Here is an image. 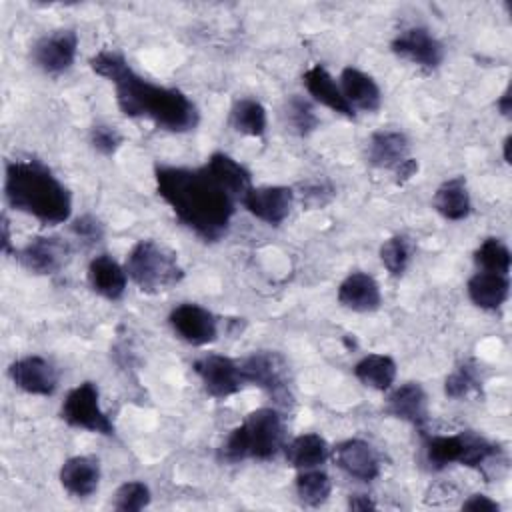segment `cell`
Wrapping results in <instances>:
<instances>
[{"label": "cell", "instance_id": "cell-44", "mask_svg": "<svg viewBox=\"0 0 512 512\" xmlns=\"http://www.w3.org/2000/svg\"><path fill=\"white\" fill-rule=\"evenodd\" d=\"M510 142H512L510 136H506L504 142H502V146H504V162L506 164H510Z\"/></svg>", "mask_w": 512, "mask_h": 512}, {"label": "cell", "instance_id": "cell-29", "mask_svg": "<svg viewBox=\"0 0 512 512\" xmlns=\"http://www.w3.org/2000/svg\"><path fill=\"white\" fill-rule=\"evenodd\" d=\"M464 450V434L424 436V454L434 470H442L454 462L460 464Z\"/></svg>", "mask_w": 512, "mask_h": 512}, {"label": "cell", "instance_id": "cell-6", "mask_svg": "<svg viewBox=\"0 0 512 512\" xmlns=\"http://www.w3.org/2000/svg\"><path fill=\"white\" fill-rule=\"evenodd\" d=\"M242 378L246 384L262 388L278 404L292 402L288 364L276 350H258L240 360Z\"/></svg>", "mask_w": 512, "mask_h": 512}, {"label": "cell", "instance_id": "cell-7", "mask_svg": "<svg viewBox=\"0 0 512 512\" xmlns=\"http://www.w3.org/2000/svg\"><path fill=\"white\" fill-rule=\"evenodd\" d=\"M60 416L68 426L114 436V424L100 406V392L94 382H82L72 388L62 402Z\"/></svg>", "mask_w": 512, "mask_h": 512}, {"label": "cell", "instance_id": "cell-4", "mask_svg": "<svg viewBox=\"0 0 512 512\" xmlns=\"http://www.w3.org/2000/svg\"><path fill=\"white\" fill-rule=\"evenodd\" d=\"M284 448V420L276 408H258L246 414L220 448L226 462L246 458L270 460Z\"/></svg>", "mask_w": 512, "mask_h": 512}, {"label": "cell", "instance_id": "cell-43", "mask_svg": "<svg viewBox=\"0 0 512 512\" xmlns=\"http://www.w3.org/2000/svg\"><path fill=\"white\" fill-rule=\"evenodd\" d=\"M2 250L8 254L12 252V246H10V230H8V220L2 218Z\"/></svg>", "mask_w": 512, "mask_h": 512}, {"label": "cell", "instance_id": "cell-37", "mask_svg": "<svg viewBox=\"0 0 512 512\" xmlns=\"http://www.w3.org/2000/svg\"><path fill=\"white\" fill-rule=\"evenodd\" d=\"M300 194H302V204H306L310 208H320L332 200L334 188L324 180H314V182L302 184Z\"/></svg>", "mask_w": 512, "mask_h": 512}, {"label": "cell", "instance_id": "cell-13", "mask_svg": "<svg viewBox=\"0 0 512 512\" xmlns=\"http://www.w3.org/2000/svg\"><path fill=\"white\" fill-rule=\"evenodd\" d=\"M332 462L350 478L372 482L380 474V460L374 448L360 438L342 440L332 448Z\"/></svg>", "mask_w": 512, "mask_h": 512}, {"label": "cell", "instance_id": "cell-17", "mask_svg": "<svg viewBox=\"0 0 512 512\" xmlns=\"http://www.w3.org/2000/svg\"><path fill=\"white\" fill-rule=\"evenodd\" d=\"M408 158L410 142L400 130H378L366 142V160L374 168L394 172Z\"/></svg>", "mask_w": 512, "mask_h": 512}, {"label": "cell", "instance_id": "cell-24", "mask_svg": "<svg viewBox=\"0 0 512 512\" xmlns=\"http://www.w3.org/2000/svg\"><path fill=\"white\" fill-rule=\"evenodd\" d=\"M466 290L474 306L482 310H496L508 300L510 282H508V276L504 274L482 270L468 280Z\"/></svg>", "mask_w": 512, "mask_h": 512}, {"label": "cell", "instance_id": "cell-15", "mask_svg": "<svg viewBox=\"0 0 512 512\" xmlns=\"http://www.w3.org/2000/svg\"><path fill=\"white\" fill-rule=\"evenodd\" d=\"M68 254V242L58 236H34L20 252H16L22 266L34 274L58 272L66 264Z\"/></svg>", "mask_w": 512, "mask_h": 512}, {"label": "cell", "instance_id": "cell-8", "mask_svg": "<svg viewBox=\"0 0 512 512\" xmlns=\"http://www.w3.org/2000/svg\"><path fill=\"white\" fill-rule=\"evenodd\" d=\"M192 368L212 398H228L240 392L246 384L240 362L222 354H204L194 360Z\"/></svg>", "mask_w": 512, "mask_h": 512}, {"label": "cell", "instance_id": "cell-42", "mask_svg": "<svg viewBox=\"0 0 512 512\" xmlns=\"http://www.w3.org/2000/svg\"><path fill=\"white\" fill-rule=\"evenodd\" d=\"M510 86L504 90V94L500 96V100H498V110L504 114V116H510Z\"/></svg>", "mask_w": 512, "mask_h": 512}, {"label": "cell", "instance_id": "cell-26", "mask_svg": "<svg viewBox=\"0 0 512 512\" xmlns=\"http://www.w3.org/2000/svg\"><path fill=\"white\" fill-rule=\"evenodd\" d=\"M328 454H330V448L326 440L314 432L300 434L292 438L288 444H284L286 462L296 470L320 468V464L326 462Z\"/></svg>", "mask_w": 512, "mask_h": 512}, {"label": "cell", "instance_id": "cell-40", "mask_svg": "<svg viewBox=\"0 0 512 512\" xmlns=\"http://www.w3.org/2000/svg\"><path fill=\"white\" fill-rule=\"evenodd\" d=\"M416 172H418V162H416L414 158H408V160H404V162L394 170V176H396V182H398V184H404V182H408L412 176H416Z\"/></svg>", "mask_w": 512, "mask_h": 512}, {"label": "cell", "instance_id": "cell-10", "mask_svg": "<svg viewBox=\"0 0 512 512\" xmlns=\"http://www.w3.org/2000/svg\"><path fill=\"white\" fill-rule=\"evenodd\" d=\"M78 34L72 28H60L42 36L32 46V62L50 76L66 72L76 58Z\"/></svg>", "mask_w": 512, "mask_h": 512}, {"label": "cell", "instance_id": "cell-1", "mask_svg": "<svg viewBox=\"0 0 512 512\" xmlns=\"http://www.w3.org/2000/svg\"><path fill=\"white\" fill-rule=\"evenodd\" d=\"M90 68L108 78L116 90V102L128 118H148L168 132H190L200 114L196 104L178 88L158 86L136 74L116 50H100L90 58Z\"/></svg>", "mask_w": 512, "mask_h": 512}, {"label": "cell", "instance_id": "cell-41", "mask_svg": "<svg viewBox=\"0 0 512 512\" xmlns=\"http://www.w3.org/2000/svg\"><path fill=\"white\" fill-rule=\"evenodd\" d=\"M348 508L352 510H374L376 504L366 494H354L348 498Z\"/></svg>", "mask_w": 512, "mask_h": 512}, {"label": "cell", "instance_id": "cell-11", "mask_svg": "<svg viewBox=\"0 0 512 512\" xmlns=\"http://www.w3.org/2000/svg\"><path fill=\"white\" fill-rule=\"evenodd\" d=\"M168 322L178 338L192 346H206L218 336V324L212 312L194 302H184L176 306L170 312Z\"/></svg>", "mask_w": 512, "mask_h": 512}, {"label": "cell", "instance_id": "cell-16", "mask_svg": "<svg viewBox=\"0 0 512 512\" xmlns=\"http://www.w3.org/2000/svg\"><path fill=\"white\" fill-rule=\"evenodd\" d=\"M384 410L386 414L404 420L424 432L428 422V396L418 382H404L388 394Z\"/></svg>", "mask_w": 512, "mask_h": 512}, {"label": "cell", "instance_id": "cell-2", "mask_svg": "<svg viewBox=\"0 0 512 512\" xmlns=\"http://www.w3.org/2000/svg\"><path fill=\"white\" fill-rule=\"evenodd\" d=\"M156 192L178 222L206 242L222 238L234 216L236 200L204 168L156 166Z\"/></svg>", "mask_w": 512, "mask_h": 512}, {"label": "cell", "instance_id": "cell-27", "mask_svg": "<svg viewBox=\"0 0 512 512\" xmlns=\"http://www.w3.org/2000/svg\"><path fill=\"white\" fill-rule=\"evenodd\" d=\"M354 376L364 386L386 392L396 380V362L388 354H368L354 364Z\"/></svg>", "mask_w": 512, "mask_h": 512}, {"label": "cell", "instance_id": "cell-36", "mask_svg": "<svg viewBox=\"0 0 512 512\" xmlns=\"http://www.w3.org/2000/svg\"><path fill=\"white\" fill-rule=\"evenodd\" d=\"M124 138L122 134L108 124H96L90 130V144L96 152L104 154V156H112L120 146H122Z\"/></svg>", "mask_w": 512, "mask_h": 512}, {"label": "cell", "instance_id": "cell-31", "mask_svg": "<svg viewBox=\"0 0 512 512\" xmlns=\"http://www.w3.org/2000/svg\"><path fill=\"white\" fill-rule=\"evenodd\" d=\"M284 120H286V126L298 136L312 134L320 124L312 104L306 98L296 94L290 96L284 104Z\"/></svg>", "mask_w": 512, "mask_h": 512}, {"label": "cell", "instance_id": "cell-12", "mask_svg": "<svg viewBox=\"0 0 512 512\" xmlns=\"http://www.w3.org/2000/svg\"><path fill=\"white\" fill-rule=\"evenodd\" d=\"M292 202L294 192L286 186H252L242 198V206L270 226H278L288 218Z\"/></svg>", "mask_w": 512, "mask_h": 512}, {"label": "cell", "instance_id": "cell-34", "mask_svg": "<svg viewBox=\"0 0 512 512\" xmlns=\"http://www.w3.org/2000/svg\"><path fill=\"white\" fill-rule=\"evenodd\" d=\"M150 504V488L140 480H128L114 492L112 506L120 512H138Z\"/></svg>", "mask_w": 512, "mask_h": 512}, {"label": "cell", "instance_id": "cell-14", "mask_svg": "<svg viewBox=\"0 0 512 512\" xmlns=\"http://www.w3.org/2000/svg\"><path fill=\"white\" fill-rule=\"evenodd\" d=\"M8 374L16 388L34 396H52L58 388L56 368L42 356H24L14 360Z\"/></svg>", "mask_w": 512, "mask_h": 512}, {"label": "cell", "instance_id": "cell-18", "mask_svg": "<svg viewBox=\"0 0 512 512\" xmlns=\"http://www.w3.org/2000/svg\"><path fill=\"white\" fill-rule=\"evenodd\" d=\"M60 484L74 498H88L100 484V460L96 456H72L60 468Z\"/></svg>", "mask_w": 512, "mask_h": 512}, {"label": "cell", "instance_id": "cell-33", "mask_svg": "<svg viewBox=\"0 0 512 512\" xmlns=\"http://www.w3.org/2000/svg\"><path fill=\"white\" fill-rule=\"evenodd\" d=\"M410 254H412L410 240L402 234L390 236L380 246V260L392 276H402L404 274V270L408 268V262H410Z\"/></svg>", "mask_w": 512, "mask_h": 512}, {"label": "cell", "instance_id": "cell-32", "mask_svg": "<svg viewBox=\"0 0 512 512\" xmlns=\"http://www.w3.org/2000/svg\"><path fill=\"white\" fill-rule=\"evenodd\" d=\"M474 262L484 270V272H496L508 276L512 256L508 246L500 238H486L474 252Z\"/></svg>", "mask_w": 512, "mask_h": 512}, {"label": "cell", "instance_id": "cell-19", "mask_svg": "<svg viewBox=\"0 0 512 512\" xmlns=\"http://www.w3.org/2000/svg\"><path fill=\"white\" fill-rule=\"evenodd\" d=\"M302 82L308 90V94L320 102L322 106L330 108L332 112H338L346 118H354V110L352 106L346 102L342 90H340V84L332 78V74L320 66V64H314L310 66L304 76H302Z\"/></svg>", "mask_w": 512, "mask_h": 512}, {"label": "cell", "instance_id": "cell-20", "mask_svg": "<svg viewBox=\"0 0 512 512\" xmlns=\"http://www.w3.org/2000/svg\"><path fill=\"white\" fill-rule=\"evenodd\" d=\"M338 302L354 312H372L382 302L380 286L370 274L352 272L338 286Z\"/></svg>", "mask_w": 512, "mask_h": 512}, {"label": "cell", "instance_id": "cell-39", "mask_svg": "<svg viewBox=\"0 0 512 512\" xmlns=\"http://www.w3.org/2000/svg\"><path fill=\"white\" fill-rule=\"evenodd\" d=\"M462 508L470 512H498L500 504L484 494H472L468 500L462 502Z\"/></svg>", "mask_w": 512, "mask_h": 512}, {"label": "cell", "instance_id": "cell-35", "mask_svg": "<svg viewBox=\"0 0 512 512\" xmlns=\"http://www.w3.org/2000/svg\"><path fill=\"white\" fill-rule=\"evenodd\" d=\"M480 388V376L474 364H460L444 382V392L450 398H466Z\"/></svg>", "mask_w": 512, "mask_h": 512}, {"label": "cell", "instance_id": "cell-21", "mask_svg": "<svg viewBox=\"0 0 512 512\" xmlns=\"http://www.w3.org/2000/svg\"><path fill=\"white\" fill-rule=\"evenodd\" d=\"M88 280L96 294L106 300H120L126 292L128 274L112 256L98 254L88 264Z\"/></svg>", "mask_w": 512, "mask_h": 512}, {"label": "cell", "instance_id": "cell-23", "mask_svg": "<svg viewBox=\"0 0 512 512\" xmlns=\"http://www.w3.org/2000/svg\"><path fill=\"white\" fill-rule=\"evenodd\" d=\"M204 168L236 202H242L244 194L252 188L250 172L238 160L224 152H214L204 164Z\"/></svg>", "mask_w": 512, "mask_h": 512}, {"label": "cell", "instance_id": "cell-22", "mask_svg": "<svg viewBox=\"0 0 512 512\" xmlns=\"http://www.w3.org/2000/svg\"><path fill=\"white\" fill-rule=\"evenodd\" d=\"M340 90L346 102L362 112H376L382 104V92L372 76L358 68H344L340 74Z\"/></svg>", "mask_w": 512, "mask_h": 512}, {"label": "cell", "instance_id": "cell-38", "mask_svg": "<svg viewBox=\"0 0 512 512\" xmlns=\"http://www.w3.org/2000/svg\"><path fill=\"white\" fill-rule=\"evenodd\" d=\"M70 230H72V234H74L76 238H80V240H84V242H90V244L98 242V240L104 236V228H102L100 220L94 218V216H90V214H84V216L76 218V220L70 224Z\"/></svg>", "mask_w": 512, "mask_h": 512}, {"label": "cell", "instance_id": "cell-9", "mask_svg": "<svg viewBox=\"0 0 512 512\" xmlns=\"http://www.w3.org/2000/svg\"><path fill=\"white\" fill-rule=\"evenodd\" d=\"M392 52L422 70H436L444 60V44L424 26H410L392 40Z\"/></svg>", "mask_w": 512, "mask_h": 512}, {"label": "cell", "instance_id": "cell-25", "mask_svg": "<svg viewBox=\"0 0 512 512\" xmlns=\"http://www.w3.org/2000/svg\"><path fill=\"white\" fill-rule=\"evenodd\" d=\"M432 206L446 220H454V222L464 220L472 210L466 180L462 176H454V178L442 182L434 192Z\"/></svg>", "mask_w": 512, "mask_h": 512}, {"label": "cell", "instance_id": "cell-5", "mask_svg": "<svg viewBox=\"0 0 512 512\" xmlns=\"http://www.w3.org/2000/svg\"><path fill=\"white\" fill-rule=\"evenodd\" d=\"M124 270L128 278L146 294L166 292L184 278L176 252L152 238L138 240L130 248Z\"/></svg>", "mask_w": 512, "mask_h": 512}, {"label": "cell", "instance_id": "cell-28", "mask_svg": "<svg viewBox=\"0 0 512 512\" xmlns=\"http://www.w3.org/2000/svg\"><path fill=\"white\" fill-rule=\"evenodd\" d=\"M230 124L246 136H262L266 132V110L254 98H240L230 110Z\"/></svg>", "mask_w": 512, "mask_h": 512}, {"label": "cell", "instance_id": "cell-3", "mask_svg": "<svg viewBox=\"0 0 512 512\" xmlns=\"http://www.w3.org/2000/svg\"><path fill=\"white\" fill-rule=\"evenodd\" d=\"M6 202L44 226H56L70 218V190L40 160H10L4 176Z\"/></svg>", "mask_w": 512, "mask_h": 512}, {"label": "cell", "instance_id": "cell-30", "mask_svg": "<svg viewBox=\"0 0 512 512\" xmlns=\"http://www.w3.org/2000/svg\"><path fill=\"white\" fill-rule=\"evenodd\" d=\"M332 492L330 476L320 468L300 470L296 476V494L304 506H322Z\"/></svg>", "mask_w": 512, "mask_h": 512}]
</instances>
